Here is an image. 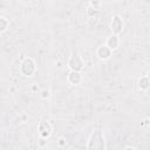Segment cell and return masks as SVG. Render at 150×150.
Returning <instances> with one entry per match:
<instances>
[{
	"label": "cell",
	"instance_id": "obj_1",
	"mask_svg": "<svg viewBox=\"0 0 150 150\" xmlns=\"http://www.w3.org/2000/svg\"><path fill=\"white\" fill-rule=\"evenodd\" d=\"M20 70H21V73H22L25 76H32V75L35 73V70H36V64H35L34 60L30 59V57L25 59L23 62L21 63Z\"/></svg>",
	"mask_w": 150,
	"mask_h": 150
},
{
	"label": "cell",
	"instance_id": "obj_2",
	"mask_svg": "<svg viewBox=\"0 0 150 150\" xmlns=\"http://www.w3.org/2000/svg\"><path fill=\"white\" fill-rule=\"evenodd\" d=\"M68 66H69V68H70L71 70H77V71H80V70L83 68L84 62H83L81 55H80L77 52H73V54H71V56H70V59H69Z\"/></svg>",
	"mask_w": 150,
	"mask_h": 150
},
{
	"label": "cell",
	"instance_id": "obj_3",
	"mask_svg": "<svg viewBox=\"0 0 150 150\" xmlns=\"http://www.w3.org/2000/svg\"><path fill=\"white\" fill-rule=\"evenodd\" d=\"M110 28L112 30L114 34H120L123 29V20L121 19L120 15H115L111 20V23H110Z\"/></svg>",
	"mask_w": 150,
	"mask_h": 150
},
{
	"label": "cell",
	"instance_id": "obj_4",
	"mask_svg": "<svg viewBox=\"0 0 150 150\" xmlns=\"http://www.w3.org/2000/svg\"><path fill=\"white\" fill-rule=\"evenodd\" d=\"M39 132H40L41 137H43V138L49 137L50 134H52V125H50V123L47 122V121H42L39 124Z\"/></svg>",
	"mask_w": 150,
	"mask_h": 150
},
{
	"label": "cell",
	"instance_id": "obj_5",
	"mask_svg": "<svg viewBox=\"0 0 150 150\" xmlns=\"http://www.w3.org/2000/svg\"><path fill=\"white\" fill-rule=\"evenodd\" d=\"M111 49L105 45V46H101L98 49H97V56L101 59V60H108L110 56H111Z\"/></svg>",
	"mask_w": 150,
	"mask_h": 150
},
{
	"label": "cell",
	"instance_id": "obj_6",
	"mask_svg": "<svg viewBox=\"0 0 150 150\" xmlns=\"http://www.w3.org/2000/svg\"><path fill=\"white\" fill-rule=\"evenodd\" d=\"M81 80H82V76H81L80 71H77V70H71L69 73V75H68V81L71 84H75L76 86V84H79L81 82Z\"/></svg>",
	"mask_w": 150,
	"mask_h": 150
},
{
	"label": "cell",
	"instance_id": "obj_7",
	"mask_svg": "<svg viewBox=\"0 0 150 150\" xmlns=\"http://www.w3.org/2000/svg\"><path fill=\"white\" fill-rule=\"evenodd\" d=\"M107 46H108L111 50H115V49L118 48V46H120V39H118L117 34L111 35V36L107 40Z\"/></svg>",
	"mask_w": 150,
	"mask_h": 150
},
{
	"label": "cell",
	"instance_id": "obj_8",
	"mask_svg": "<svg viewBox=\"0 0 150 150\" xmlns=\"http://www.w3.org/2000/svg\"><path fill=\"white\" fill-rule=\"evenodd\" d=\"M138 87L139 89L142 90H146L150 88V79L148 76H142L139 80H138Z\"/></svg>",
	"mask_w": 150,
	"mask_h": 150
},
{
	"label": "cell",
	"instance_id": "obj_9",
	"mask_svg": "<svg viewBox=\"0 0 150 150\" xmlns=\"http://www.w3.org/2000/svg\"><path fill=\"white\" fill-rule=\"evenodd\" d=\"M0 23H1V26H0V30H1V32H5V30L7 29V26L9 25L8 20H7L6 18L1 16V18H0Z\"/></svg>",
	"mask_w": 150,
	"mask_h": 150
},
{
	"label": "cell",
	"instance_id": "obj_10",
	"mask_svg": "<svg viewBox=\"0 0 150 150\" xmlns=\"http://www.w3.org/2000/svg\"><path fill=\"white\" fill-rule=\"evenodd\" d=\"M97 13V9L96 8H94V7H88V9H87V14L89 15V16H94L95 14Z\"/></svg>",
	"mask_w": 150,
	"mask_h": 150
},
{
	"label": "cell",
	"instance_id": "obj_11",
	"mask_svg": "<svg viewBox=\"0 0 150 150\" xmlns=\"http://www.w3.org/2000/svg\"><path fill=\"white\" fill-rule=\"evenodd\" d=\"M100 5H101V0H90V6L91 7L97 9L100 7Z\"/></svg>",
	"mask_w": 150,
	"mask_h": 150
},
{
	"label": "cell",
	"instance_id": "obj_12",
	"mask_svg": "<svg viewBox=\"0 0 150 150\" xmlns=\"http://www.w3.org/2000/svg\"><path fill=\"white\" fill-rule=\"evenodd\" d=\"M48 96H49V91H48V90H42L41 97H42V98H47Z\"/></svg>",
	"mask_w": 150,
	"mask_h": 150
},
{
	"label": "cell",
	"instance_id": "obj_13",
	"mask_svg": "<svg viewBox=\"0 0 150 150\" xmlns=\"http://www.w3.org/2000/svg\"><path fill=\"white\" fill-rule=\"evenodd\" d=\"M63 141H64L63 138H61V139H60V145H62V144H63Z\"/></svg>",
	"mask_w": 150,
	"mask_h": 150
},
{
	"label": "cell",
	"instance_id": "obj_14",
	"mask_svg": "<svg viewBox=\"0 0 150 150\" xmlns=\"http://www.w3.org/2000/svg\"><path fill=\"white\" fill-rule=\"evenodd\" d=\"M148 77H149V79H150V71H149V73H148Z\"/></svg>",
	"mask_w": 150,
	"mask_h": 150
}]
</instances>
